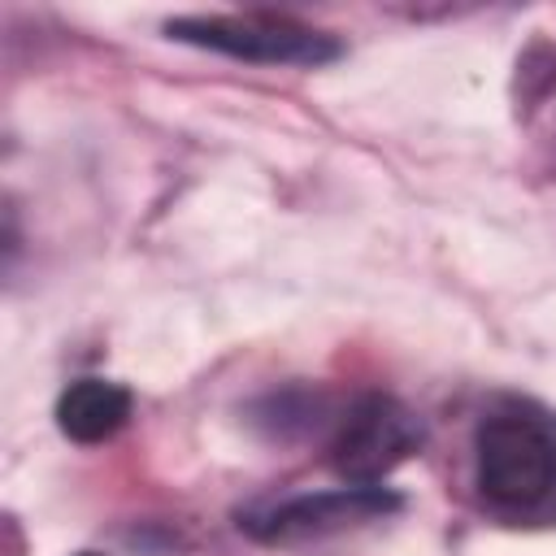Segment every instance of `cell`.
I'll return each instance as SVG.
<instances>
[{
  "label": "cell",
  "mask_w": 556,
  "mask_h": 556,
  "mask_svg": "<svg viewBox=\"0 0 556 556\" xmlns=\"http://www.w3.org/2000/svg\"><path fill=\"white\" fill-rule=\"evenodd\" d=\"M165 35L178 43H195L208 52H226L235 61L256 65H326L339 61V39L304 26L287 13H200V17H169Z\"/></svg>",
  "instance_id": "obj_2"
},
{
  "label": "cell",
  "mask_w": 556,
  "mask_h": 556,
  "mask_svg": "<svg viewBox=\"0 0 556 556\" xmlns=\"http://www.w3.org/2000/svg\"><path fill=\"white\" fill-rule=\"evenodd\" d=\"M400 495L391 486H334V491H308L278 500L269 508H252L239 517V526L261 539V543H304V539H326L339 530H356L369 521H382L400 513Z\"/></svg>",
  "instance_id": "obj_4"
},
{
  "label": "cell",
  "mask_w": 556,
  "mask_h": 556,
  "mask_svg": "<svg viewBox=\"0 0 556 556\" xmlns=\"http://www.w3.org/2000/svg\"><path fill=\"white\" fill-rule=\"evenodd\" d=\"M78 556H100V552H78Z\"/></svg>",
  "instance_id": "obj_6"
},
{
  "label": "cell",
  "mask_w": 556,
  "mask_h": 556,
  "mask_svg": "<svg viewBox=\"0 0 556 556\" xmlns=\"http://www.w3.org/2000/svg\"><path fill=\"white\" fill-rule=\"evenodd\" d=\"M130 421V391L109 378H78L56 400V426L74 443H104Z\"/></svg>",
  "instance_id": "obj_5"
},
{
  "label": "cell",
  "mask_w": 556,
  "mask_h": 556,
  "mask_svg": "<svg viewBox=\"0 0 556 556\" xmlns=\"http://www.w3.org/2000/svg\"><path fill=\"white\" fill-rule=\"evenodd\" d=\"M478 491L500 513H539L556 500V417L508 404L478 426Z\"/></svg>",
  "instance_id": "obj_1"
},
{
  "label": "cell",
  "mask_w": 556,
  "mask_h": 556,
  "mask_svg": "<svg viewBox=\"0 0 556 556\" xmlns=\"http://www.w3.org/2000/svg\"><path fill=\"white\" fill-rule=\"evenodd\" d=\"M421 447V426L408 404L395 395L369 391L361 395L330 434V469L348 486H382L413 452Z\"/></svg>",
  "instance_id": "obj_3"
}]
</instances>
